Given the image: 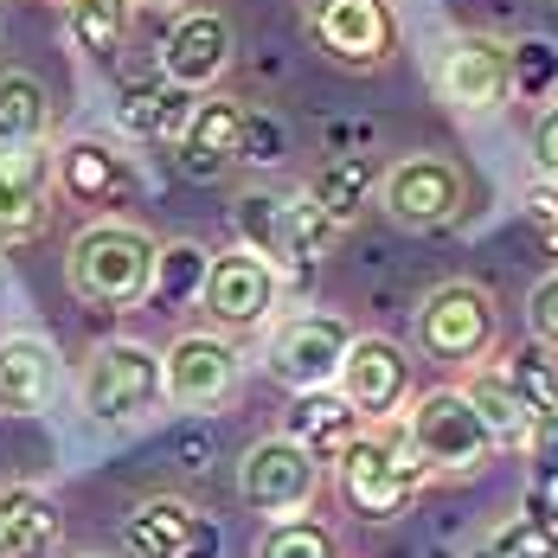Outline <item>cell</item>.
<instances>
[{"instance_id":"6da1fadb","label":"cell","mask_w":558,"mask_h":558,"mask_svg":"<svg viewBox=\"0 0 558 558\" xmlns=\"http://www.w3.org/2000/svg\"><path fill=\"white\" fill-rule=\"evenodd\" d=\"M155 251H161V244H155L142 225L97 219L71 238V251H64V282H71V295H84V302H97V308H135V302H148V289H155Z\"/></svg>"},{"instance_id":"7a4b0ae2","label":"cell","mask_w":558,"mask_h":558,"mask_svg":"<svg viewBox=\"0 0 558 558\" xmlns=\"http://www.w3.org/2000/svg\"><path fill=\"white\" fill-rule=\"evenodd\" d=\"M335 469H340V495L360 520H398L404 501L424 488V462L404 444V424H366L335 456Z\"/></svg>"},{"instance_id":"3957f363","label":"cell","mask_w":558,"mask_h":558,"mask_svg":"<svg viewBox=\"0 0 558 558\" xmlns=\"http://www.w3.org/2000/svg\"><path fill=\"white\" fill-rule=\"evenodd\" d=\"M404 444L417 449L424 475H482L495 462V437L475 417V404L462 398V386H437V391H424V398H411Z\"/></svg>"},{"instance_id":"277c9868","label":"cell","mask_w":558,"mask_h":558,"mask_svg":"<svg viewBox=\"0 0 558 558\" xmlns=\"http://www.w3.org/2000/svg\"><path fill=\"white\" fill-rule=\"evenodd\" d=\"M495 335H501V315L482 282H437L417 302V347L444 366H482L495 353Z\"/></svg>"},{"instance_id":"5b68a950","label":"cell","mask_w":558,"mask_h":558,"mask_svg":"<svg viewBox=\"0 0 558 558\" xmlns=\"http://www.w3.org/2000/svg\"><path fill=\"white\" fill-rule=\"evenodd\" d=\"M161 353L142 340H104L84 360V417L97 424H129L161 404Z\"/></svg>"},{"instance_id":"8992f818","label":"cell","mask_w":558,"mask_h":558,"mask_svg":"<svg viewBox=\"0 0 558 558\" xmlns=\"http://www.w3.org/2000/svg\"><path fill=\"white\" fill-rule=\"evenodd\" d=\"M379 206L404 231H444L469 213V180L449 155H404L379 173Z\"/></svg>"},{"instance_id":"52a82bcc","label":"cell","mask_w":558,"mask_h":558,"mask_svg":"<svg viewBox=\"0 0 558 558\" xmlns=\"http://www.w3.org/2000/svg\"><path fill=\"white\" fill-rule=\"evenodd\" d=\"M238 495H244L251 513H270V520L308 513L315 495H322V462L302 444H289V437H264L238 462Z\"/></svg>"},{"instance_id":"ba28073f","label":"cell","mask_w":558,"mask_h":558,"mask_svg":"<svg viewBox=\"0 0 558 558\" xmlns=\"http://www.w3.org/2000/svg\"><path fill=\"white\" fill-rule=\"evenodd\" d=\"M277 295H282V270H270V264H264L257 251H244V244L219 251L213 270H206V289H199V302H206V315H213L219 335H257V328L270 322Z\"/></svg>"},{"instance_id":"9c48e42d","label":"cell","mask_w":558,"mask_h":558,"mask_svg":"<svg viewBox=\"0 0 558 558\" xmlns=\"http://www.w3.org/2000/svg\"><path fill=\"white\" fill-rule=\"evenodd\" d=\"M353 328L340 315H289L277 335L264 340V373L289 391H322L340 379Z\"/></svg>"},{"instance_id":"30bf717a","label":"cell","mask_w":558,"mask_h":558,"mask_svg":"<svg viewBox=\"0 0 558 558\" xmlns=\"http://www.w3.org/2000/svg\"><path fill=\"white\" fill-rule=\"evenodd\" d=\"M437 90H444L449 110L462 116H495L513 97V77H507V46L488 33H456L437 52Z\"/></svg>"},{"instance_id":"8fae6325","label":"cell","mask_w":558,"mask_h":558,"mask_svg":"<svg viewBox=\"0 0 558 558\" xmlns=\"http://www.w3.org/2000/svg\"><path fill=\"white\" fill-rule=\"evenodd\" d=\"M335 391L366 424H391L404 411V398H411V360H404V347L386 335H353L347 340V360H340Z\"/></svg>"},{"instance_id":"7c38bea8","label":"cell","mask_w":558,"mask_h":558,"mask_svg":"<svg viewBox=\"0 0 558 558\" xmlns=\"http://www.w3.org/2000/svg\"><path fill=\"white\" fill-rule=\"evenodd\" d=\"M238 386V347L219 328H199V335H180L161 353V391H168L180 411H213L225 404Z\"/></svg>"},{"instance_id":"4fadbf2b","label":"cell","mask_w":558,"mask_h":558,"mask_svg":"<svg viewBox=\"0 0 558 558\" xmlns=\"http://www.w3.org/2000/svg\"><path fill=\"white\" fill-rule=\"evenodd\" d=\"M225 533L186 501H148L122 520V558H219Z\"/></svg>"},{"instance_id":"5bb4252c","label":"cell","mask_w":558,"mask_h":558,"mask_svg":"<svg viewBox=\"0 0 558 558\" xmlns=\"http://www.w3.org/2000/svg\"><path fill=\"white\" fill-rule=\"evenodd\" d=\"M308 33L347 71H379L391 46H398V20H391L386 0H335V7H322L308 20Z\"/></svg>"},{"instance_id":"9a60e30c","label":"cell","mask_w":558,"mask_h":558,"mask_svg":"<svg viewBox=\"0 0 558 558\" xmlns=\"http://www.w3.org/2000/svg\"><path fill=\"white\" fill-rule=\"evenodd\" d=\"M225 64H231V26H225V13L186 7L168 26V39H161V77H168L173 90L199 97V90H213L225 77Z\"/></svg>"},{"instance_id":"2e32d148","label":"cell","mask_w":558,"mask_h":558,"mask_svg":"<svg viewBox=\"0 0 558 558\" xmlns=\"http://www.w3.org/2000/svg\"><path fill=\"white\" fill-rule=\"evenodd\" d=\"M52 186V148H0V244L46 231Z\"/></svg>"},{"instance_id":"e0dca14e","label":"cell","mask_w":558,"mask_h":558,"mask_svg":"<svg viewBox=\"0 0 558 558\" xmlns=\"http://www.w3.org/2000/svg\"><path fill=\"white\" fill-rule=\"evenodd\" d=\"M238 135H244V104L238 97H199L186 135L173 142V168L186 180H219L225 168H238Z\"/></svg>"},{"instance_id":"ac0fdd59","label":"cell","mask_w":558,"mask_h":558,"mask_svg":"<svg viewBox=\"0 0 558 558\" xmlns=\"http://www.w3.org/2000/svg\"><path fill=\"white\" fill-rule=\"evenodd\" d=\"M52 180L71 199H84V206H122L135 193V161L116 155L110 142H97V135H77V142H64L52 155Z\"/></svg>"},{"instance_id":"d6986e66","label":"cell","mask_w":558,"mask_h":558,"mask_svg":"<svg viewBox=\"0 0 558 558\" xmlns=\"http://www.w3.org/2000/svg\"><path fill=\"white\" fill-rule=\"evenodd\" d=\"M58 391V353L33 335L0 340V417H39Z\"/></svg>"},{"instance_id":"ffe728a7","label":"cell","mask_w":558,"mask_h":558,"mask_svg":"<svg viewBox=\"0 0 558 558\" xmlns=\"http://www.w3.org/2000/svg\"><path fill=\"white\" fill-rule=\"evenodd\" d=\"M360 430H366V417H360L335 386H322V391H295V404H289V430H282V437L302 444L315 462H335Z\"/></svg>"},{"instance_id":"44dd1931","label":"cell","mask_w":558,"mask_h":558,"mask_svg":"<svg viewBox=\"0 0 558 558\" xmlns=\"http://www.w3.org/2000/svg\"><path fill=\"white\" fill-rule=\"evenodd\" d=\"M462 398H469V404H475V417L488 424L495 449H526V444H533L539 417L520 404V391L507 386L501 366H469V379H462Z\"/></svg>"},{"instance_id":"7402d4cb","label":"cell","mask_w":558,"mask_h":558,"mask_svg":"<svg viewBox=\"0 0 558 558\" xmlns=\"http://www.w3.org/2000/svg\"><path fill=\"white\" fill-rule=\"evenodd\" d=\"M302 193H308V199H315V213L340 231V225L360 219V206L379 193V168H373L366 155H335V161H322V168H315V180H308Z\"/></svg>"},{"instance_id":"603a6c76","label":"cell","mask_w":558,"mask_h":558,"mask_svg":"<svg viewBox=\"0 0 558 558\" xmlns=\"http://www.w3.org/2000/svg\"><path fill=\"white\" fill-rule=\"evenodd\" d=\"M64 533L58 507L33 488H0V558H46Z\"/></svg>"},{"instance_id":"cb8c5ba5","label":"cell","mask_w":558,"mask_h":558,"mask_svg":"<svg viewBox=\"0 0 558 558\" xmlns=\"http://www.w3.org/2000/svg\"><path fill=\"white\" fill-rule=\"evenodd\" d=\"M52 104L33 71H0V148H46Z\"/></svg>"},{"instance_id":"d4e9b609","label":"cell","mask_w":558,"mask_h":558,"mask_svg":"<svg viewBox=\"0 0 558 558\" xmlns=\"http://www.w3.org/2000/svg\"><path fill=\"white\" fill-rule=\"evenodd\" d=\"M340 231L322 213H315V199L308 193H282V225H277V270H315L322 257H328V244H335Z\"/></svg>"},{"instance_id":"484cf974","label":"cell","mask_w":558,"mask_h":558,"mask_svg":"<svg viewBox=\"0 0 558 558\" xmlns=\"http://www.w3.org/2000/svg\"><path fill=\"white\" fill-rule=\"evenodd\" d=\"M206 270H213V251H206V244H193V238L161 244V251H155V289H148V302H161V308H186V302H199Z\"/></svg>"},{"instance_id":"4316f807","label":"cell","mask_w":558,"mask_h":558,"mask_svg":"<svg viewBox=\"0 0 558 558\" xmlns=\"http://www.w3.org/2000/svg\"><path fill=\"white\" fill-rule=\"evenodd\" d=\"M71 46L97 64H110L122 52V33H129V0H71Z\"/></svg>"},{"instance_id":"83f0119b","label":"cell","mask_w":558,"mask_h":558,"mask_svg":"<svg viewBox=\"0 0 558 558\" xmlns=\"http://www.w3.org/2000/svg\"><path fill=\"white\" fill-rule=\"evenodd\" d=\"M507 77L520 104H558V46L553 39H520L507 46Z\"/></svg>"},{"instance_id":"f1b7e54d","label":"cell","mask_w":558,"mask_h":558,"mask_svg":"<svg viewBox=\"0 0 558 558\" xmlns=\"http://www.w3.org/2000/svg\"><path fill=\"white\" fill-rule=\"evenodd\" d=\"M257 558H340L335 526L308 520V513H289V520H270V533L257 539Z\"/></svg>"},{"instance_id":"f546056e","label":"cell","mask_w":558,"mask_h":558,"mask_svg":"<svg viewBox=\"0 0 558 558\" xmlns=\"http://www.w3.org/2000/svg\"><path fill=\"white\" fill-rule=\"evenodd\" d=\"M488 553H501V558H558V520L533 501V513H513V520L495 526Z\"/></svg>"},{"instance_id":"4dcf8cb0","label":"cell","mask_w":558,"mask_h":558,"mask_svg":"<svg viewBox=\"0 0 558 558\" xmlns=\"http://www.w3.org/2000/svg\"><path fill=\"white\" fill-rule=\"evenodd\" d=\"M501 373H507V386L520 391V404H526L533 417H558V360H546V347L513 353Z\"/></svg>"},{"instance_id":"1f68e13d","label":"cell","mask_w":558,"mask_h":558,"mask_svg":"<svg viewBox=\"0 0 558 558\" xmlns=\"http://www.w3.org/2000/svg\"><path fill=\"white\" fill-rule=\"evenodd\" d=\"M282 155H289V129H282L277 116H264V110H244L238 161H244V168H277Z\"/></svg>"},{"instance_id":"d6a6232c","label":"cell","mask_w":558,"mask_h":558,"mask_svg":"<svg viewBox=\"0 0 558 558\" xmlns=\"http://www.w3.org/2000/svg\"><path fill=\"white\" fill-rule=\"evenodd\" d=\"M526 328H533V340H539L546 353H558V270H546V277L533 282V295H526Z\"/></svg>"},{"instance_id":"836d02e7","label":"cell","mask_w":558,"mask_h":558,"mask_svg":"<svg viewBox=\"0 0 558 558\" xmlns=\"http://www.w3.org/2000/svg\"><path fill=\"white\" fill-rule=\"evenodd\" d=\"M520 219H526V231H533V244H539L546 257H558V186H553V180L526 193V206H520Z\"/></svg>"},{"instance_id":"e575fe53","label":"cell","mask_w":558,"mask_h":558,"mask_svg":"<svg viewBox=\"0 0 558 558\" xmlns=\"http://www.w3.org/2000/svg\"><path fill=\"white\" fill-rule=\"evenodd\" d=\"M161 90H168V84H142V90H129V97H122V129H129V135L155 142V110H161Z\"/></svg>"},{"instance_id":"d590c367","label":"cell","mask_w":558,"mask_h":558,"mask_svg":"<svg viewBox=\"0 0 558 558\" xmlns=\"http://www.w3.org/2000/svg\"><path fill=\"white\" fill-rule=\"evenodd\" d=\"M533 161H539V173L558 186V104H546L539 129H533Z\"/></svg>"},{"instance_id":"8d00e7d4","label":"cell","mask_w":558,"mask_h":558,"mask_svg":"<svg viewBox=\"0 0 558 558\" xmlns=\"http://www.w3.org/2000/svg\"><path fill=\"white\" fill-rule=\"evenodd\" d=\"M322 7H335V0H302V20H315Z\"/></svg>"},{"instance_id":"74e56055","label":"cell","mask_w":558,"mask_h":558,"mask_svg":"<svg viewBox=\"0 0 558 558\" xmlns=\"http://www.w3.org/2000/svg\"><path fill=\"white\" fill-rule=\"evenodd\" d=\"M129 7H186V0H129Z\"/></svg>"},{"instance_id":"f35d334b","label":"cell","mask_w":558,"mask_h":558,"mask_svg":"<svg viewBox=\"0 0 558 558\" xmlns=\"http://www.w3.org/2000/svg\"><path fill=\"white\" fill-rule=\"evenodd\" d=\"M553 520H558V482H553Z\"/></svg>"},{"instance_id":"ab89813d","label":"cell","mask_w":558,"mask_h":558,"mask_svg":"<svg viewBox=\"0 0 558 558\" xmlns=\"http://www.w3.org/2000/svg\"><path fill=\"white\" fill-rule=\"evenodd\" d=\"M475 558H501V553H488V546H482V553H475Z\"/></svg>"},{"instance_id":"60d3db41","label":"cell","mask_w":558,"mask_h":558,"mask_svg":"<svg viewBox=\"0 0 558 558\" xmlns=\"http://www.w3.org/2000/svg\"><path fill=\"white\" fill-rule=\"evenodd\" d=\"M0 295H7V270H0Z\"/></svg>"},{"instance_id":"b9f144b4","label":"cell","mask_w":558,"mask_h":558,"mask_svg":"<svg viewBox=\"0 0 558 558\" xmlns=\"http://www.w3.org/2000/svg\"><path fill=\"white\" fill-rule=\"evenodd\" d=\"M52 7H71V0H52Z\"/></svg>"}]
</instances>
